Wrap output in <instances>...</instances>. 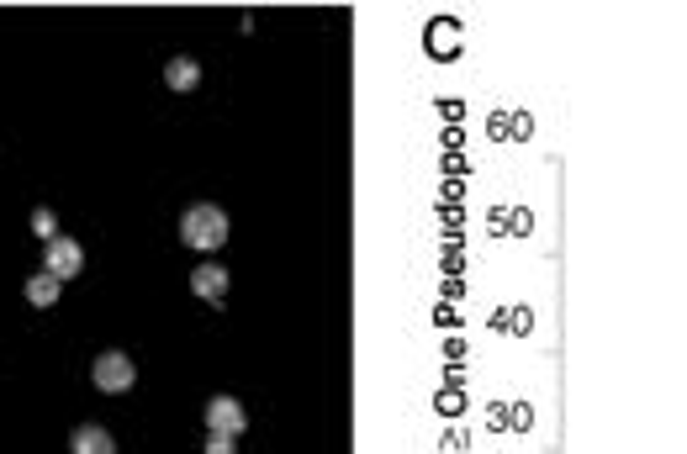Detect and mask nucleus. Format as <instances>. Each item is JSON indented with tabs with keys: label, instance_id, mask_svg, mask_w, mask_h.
<instances>
[{
	"label": "nucleus",
	"instance_id": "obj_1",
	"mask_svg": "<svg viewBox=\"0 0 687 454\" xmlns=\"http://www.w3.org/2000/svg\"><path fill=\"white\" fill-rule=\"evenodd\" d=\"M180 243H191L196 254H217L228 243V212L212 201H196L191 212L180 217Z\"/></svg>",
	"mask_w": 687,
	"mask_h": 454
},
{
	"label": "nucleus",
	"instance_id": "obj_2",
	"mask_svg": "<svg viewBox=\"0 0 687 454\" xmlns=\"http://www.w3.org/2000/svg\"><path fill=\"white\" fill-rule=\"evenodd\" d=\"M90 381H96V391H106V396H122V391H133L138 365L122 349H106V354H96V365H90Z\"/></svg>",
	"mask_w": 687,
	"mask_h": 454
},
{
	"label": "nucleus",
	"instance_id": "obj_3",
	"mask_svg": "<svg viewBox=\"0 0 687 454\" xmlns=\"http://www.w3.org/2000/svg\"><path fill=\"white\" fill-rule=\"evenodd\" d=\"M249 428V412L238 396H212L207 402V433H222V439H238Z\"/></svg>",
	"mask_w": 687,
	"mask_h": 454
},
{
	"label": "nucleus",
	"instance_id": "obj_4",
	"mask_svg": "<svg viewBox=\"0 0 687 454\" xmlns=\"http://www.w3.org/2000/svg\"><path fill=\"white\" fill-rule=\"evenodd\" d=\"M43 264H48L53 280H69V275L85 270V249H80L74 238H48V243H43Z\"/></svg>",
	"mask_w": 687,
	"mask_h": 454
},
{
	"label": "nucleus",
	"instance_id": "obj_5",
	"mask_svg": "<svg viewBox=\"0 0 687 454\" xmlns=\"http://www.w3.org/2000/svg\"><path fill=\"white\" fill-rule=\"evenodd\" d=\"M69 454H117V439L96 423H80L69 433Z\"/></svg>",
	"mask_w": 687,
	"mask_h": 454
},
{
	"label": "nucleus",
	"instance_id": "obj_6",
	"mask_svg": "<svg viewBox=\"0 0 687 454\" xmlns=\"http://www.w3.org/2000/svg\"><path fill=\"white\" fill-rule=\"evenodd\" d=\"M191 291H196L201 301H222V296H228V270H222V264H196Z\"/></svg>",
	"mask_w": 687,
	"mask_h": 454
},
{
	"label": "nucleus",
	"instance_id": "obj_7",
	"mask_svg": "<svg viewBox=\"0 0 687 454\" xmlns=\"http://www.w3.org/2000/svg\"><path fill=\"white\" fill-rule=\"evenodd\" d=\"M164 85H170V90H196L201 85V64L191 59V53H180V59L164 64Z\"/></svg>",
	"mask_w": 687,
	"mask_h": 454
},
{
	"label": "nucleus",
	"instance_id": "obj_8",
	"mask_svg": "<svg viewBox=\"0 0 687 454\" xmlns=\"http://www.w3.org/2000/svg\"><path fill=\"white\" fill-rule=\"evenodd\" d=\"M27 301H32V307H53V301H59V280H53L48 270L32 275L27 280Z\"/></svg>",
	"mask_w": 687,
	"mask_h": 454
},
{
	"label": "nucleus",
	"instance_id": "obj_9",
	"mask_svg": "<svg viewBox=\"0 0 687 454\" xmlns=\"http://www.w3.org/2000/svg\"><path fill=\"white\" fill-rule=\"evenodd\" d=\"M27 222H32V233H37V238H59V217H53L48 206H37Z\"/></svg>",
	"mask_w": 687,
	"mask_h": 454
},
{
	"label": "nucleus",
	"instance_id": "obj_10",
	"mask_svg": "<svg viewBox=\"0 0 687 454\" xmlns=\"http://www.w3.org/2000/svg\"><path fill=\"white\" fill-rule=\"evenodd\" d=\"M450 32H455L450 22H439V27H434V53H455V37H450Z\"/></svg>",
	"mask_w": 687,
	"mask_h": 454
},
{
	"label": "nucleus",
	"instance_id": "obj_11",
	"mask_svg": "<svg viewBox=\"0 0 687 454\" xmlns=\"http://www.w3.org/2000/svg\"><path fill=\"white\" fill-rule=\"evenodd\" d=\"M207 454H238V449H233V439H222V433H212V439H207Z\"/></svg>",
	"mask_w": 687,
	"mask_h": 454
}]
</instances>
